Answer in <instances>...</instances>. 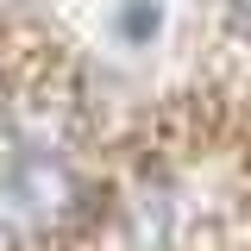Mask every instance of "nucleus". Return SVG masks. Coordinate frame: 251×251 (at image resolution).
<instances>
[{
  "mask_svg": "<svg viewBox=\"0 0 251 251\" xmlns=\"http://www.w3.org/2000/svg\"><path fill=\"white\" fill-rule=\"evenodd\" d=\"M126 31H157V6H126Z\"/></svg>",
  "mask_w": 251,
  "mask_h": 251,
  "instance_id": "obj_2",
  "label": "nucleus"
},
{
  "mask_svg": "<svg viewBox=\"0 0 251 251\" xmlns=\"http://www.w3.org/2000/svg\"><path fill=\"white\" fill-rule=\"evenodd\" d=\"M75 207V170L50 145H13L6 157V220L13 232H50Z\"/></svg>",
  "mask_w": 251,
  "mask_h": 251,
  "instance_id": "obj_1",
  "label": "nucleus"
},
{
  "mask_svg": "<svg viewBox=\"0 0 251 251\" xmlns=\"http://www.w3.org/2000/svg\"><path fill=\"white\" fill-rule=\"evenodd\" d=\"M232 13H239V25L251 31V0H232Z\"/></svg>",
  "mask_w": 251,
  "mask_h": 251,
  "instance_id": "obj_3",
  "label": "nucleus"
}]
</instances>
